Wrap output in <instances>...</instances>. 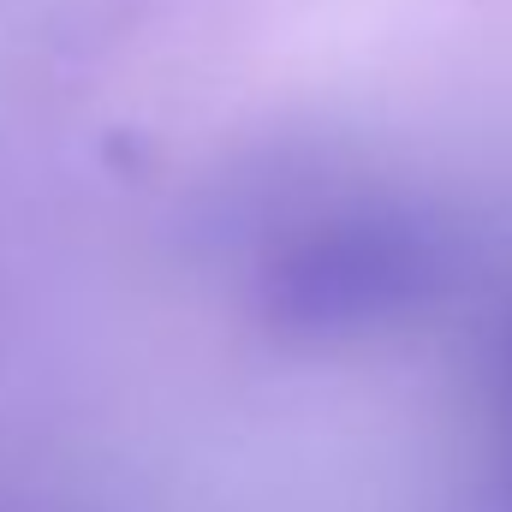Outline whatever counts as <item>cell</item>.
<instances>
[{
	"label": "cell",
	"mask_w": 512,
	"mask_h": 512,
	"mask_svg": "<svg viewBox=\"0 0 512 512\" xmlns=\"http://www.w3.org/2000/svg\"><path fill=\"white\" fill-rule=\"evenodd\" d=\"M447 274L453 251L429 221L370 209L322 221L268 256L256 280V310L286 340H358L429 310Z\"/></svg>",
	"instance_id": "6da1fadb"
}]
</instances>
